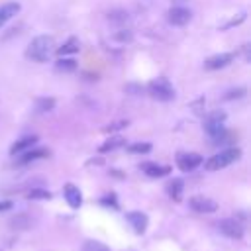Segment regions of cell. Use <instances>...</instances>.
Listing matches in <instances>:
<instances>
[{
  "label": "cell",
  "mask_w": 251,
  "mask_h": 251,
  "mask_svg": "<svg viewBox=\"0 0 251 251\" xmlns=\"http://www.w3.org/2000/svg\"><path fill=\"white\" fill-rule=\"evenodd\" d=\"M55 51H57V55H59V57L73 55V53H76V51H78V39H76V37H69L61 47H55Z\"/></svg>",
  "instance_id": "17"
},
{
  "label": "cell",
  "mask_w": 251,
  "mask_h": 251,
  "mask_svg": "<svg viewBox=\"0 0 251 251\" xmlns=\"http://www.w3.org/2000/svg\"><path fill=\"white\" fill-rule=\"evenodd\" d=\"M8 226L12 229H16V231H24V229H29L33 226V218L27 216V214H16L14 218H10Z\"/></svg>",
  "instance_id": "15"
},
{
  "label": "cell",
  "mask_w": 251,
  "mask_h": 251,
  "mask_svg": "<svg viewBox=\"0 0 251 251\" xmlns=\"http://www.w3.org/2000/svg\"><path fill=\"white\" fill-rule=\"evenodd\" d=\"M245 88L243 86H237V88H229L226 94H224V100H237V98H243L245 96Z\"/></svg>",
  "instance_id": "25"
},
{
  "label": "cell",
  "mask_w": 251,
  "mask_h": 251,
  "mask_svg": "<svg viewBox=\"0 0 251 251\" xmlns=\"http://www.w3.org/2000/svg\"><path fill=\"white\" fill-rule=\"evenodd\" d=\"M182 190H184V182H182V178H173L169 184H167V192H169V196L173 198V200H180L182 198Z\"/></svg>",
  "instance_id": "18"
},
{
  "label": "cell",
  "mask_w": 251,
  "mask_h": 251,
  "mask_svg": "<svg viewBox=\"0 0 251 251\" xmlns=\"http://www.w3.org/2000/svg\"><path fill=\"white\" fill-rule=\"evenodd\" d=\"M100 204H104V206H112V208H118L116 194H106L104 198H100Z\"/></svg>",
  "instance_id": "28"
},
{
  "label": "cell",
  "mask_w": 251,
  "mask_h": 251,
  "mask_svg": "<svg viewBox=\"0 0 251 251\" xmlns=\"http://www.w3.org/2000/svg\"><path fill=\"white\" fill-rule=\"evenodd\" d=\"M18 12H20V4H18V2H6V4H2V6H0V27H2L8 20H12Z\"/></svg>",
  "instance_id": "16"
},
{
  "label": "cell",
  "mask_w": 251,
  "mask_h": 251,
  "mask_svg": "<svg viewBox=\"0 0 251 251\" xmlns=\"http://www.w3.org/2000/svg\"><path fill=\"white\" fill-rule=\"evenodd\" d=\"M114 39L120 41V43H127V41L133 39V33H131L129 29H118V31L114 33Z\"/></svg>",
  "instance_id": "26"
},
{
  "label": "cell",
  "mask_w": 251,
  "mask_h": 251,
  "mask_svg": "<svg viewBox=\"0 0 251 251\" xmlns=\"http://www.w3.org/2000/svg\"><path fill=\"white\" fill-rule=\"evenodd\" d=\"M218 229H220L226 237H231V239H241L243 233H245L243 226H241L235 218H224V220H220Z\"/></svg>",
  "instance_id": "5"
},
{
  "label": "cell",
  "mask_w": 251,
  "mask_h": 251,
  "mask_svg": "<svg viewBox=\"0 0 251 251\" xmlns=\"http://www.w3.org/2000/svg\"><path fill=\"white\" fill-rule=\"evenodd\" d=\"M55 108V98H37L35 100V110L37 112H51Z\"/></svg>",
  "instance_id": "21"
},
{
  "label": "cell",
  "mask_w": 251,
  "mask_h": 251,
  "mask_svg": "<svg viewBox=\"0 0 251 251\" xmlns=\"http://www.w3.org/2000/svg\"><path fill=\"white\" fill-rule=\"evenodd\" d=\"M239 157H241V149H239V147H227V149H224V151L212 155V157L204 163V167H206L208 171H220V169H226L227 165L235 163Z\"/></svg>",
  "instance_id": "3"
},
{
  "label": "cell",
  "mask_w": 251,
  "mask_h": 251,
  "mask_svg": "<svg viewBox=\"0 0 251 251\" xmlns=\"http://www.w3.org/2000/svg\"><path fill=\"white\" fill-rule=\"evenodd\" d=\"M27 198H31V200H49L51 198V192L45 190V188H31L27 192Z\"/></svg>",
  "instance_id": "24"
},
{
  "label": "cell",
  "mask_w": 251,
  "mask_h": 251,
  "mask_svg": "<svg viewBox=\"0 0 251 251\" xmlns=\"http://www.w3.org/2000/svg\"><path fill=\"white\" fill-rule=\"evenodd\" d=\"M124 145H126V139H124L122 135H116V137H110L106 143H102V145L98 147V151H100V153H108V151H114V149L124 147Z\"/></svg>",
  "instance_id": "20"
},
{
  "label": "cell",
  "mask_w": 251,
  "mask_h": 251,
  "mask_svg": "<svg viewBox=\"0 0 251 251\" xmlns=\"http://www.w3.org/2000/svg\"><path fill=\"white\" fill-rule=\"evenodd\" d=\"M53 51H55V39L51 35H37L29 41L25 49V57L35 63H45Z\"/></svg>",
  "instance_id": "2"
},
{
  "label": "cell",
  "mask_w": 251,
  "mask_h": 251,
  "mask_svg": "<svg viewBox=\"0 0 251 251\" xmlns=\"http://www.w3.org/2000/svg\"><path fill=\"white\" fill-rule=\"evenodd\" d=\"M127 12L126 10H112V12H108V20L112 22V24H124V22H127Z\"/></svg>",
  "instance_id": "22"
},
{
  "label": "cell",
  "mask_w": 251,
  "mask_h": 251,
  "mask_svg": "<svg viewBox=\"0 0 251 251\" xmlns=\"http://www.w3.org/2000/svg\"><path fill=\"white\" fill-rule=\"evenodd\" d=\"M126 92H131L133 96H137V94L143 92V88H141L139 84H126Z\"/></svg>",
  "instance_id": "30"
},
{
  "label": "cell",
  "mask_w": 251,
  "mask_h": 251,
  "mask_svg": "<svg viewBox=\"0 0 251 251\" xmlns=\"http://www.w3.org/2000/svg\"><path fill=\"white\" fill-rule=\"evenodd\" d=\"M82 251H110L108 245L100 243V241H94V239H88L82 243Z\"/></svg>",
  "instance_id": "23"
},
{
  "label": "cell",
  "mask_w": 251,
  "mask_h": 251,
  "mask_svg": "<svg viewBox=\"0 0 251 251\" xmlns=\"http://www.w3.org/2000/svg\"><path fill=\"white\" fill-rule=\"evenodd\" d=\"M35 143H37V135H25V137L18 139V141L10 147V155H20V153H24V151L35 147Z\"/></svg>",
  "instance_id": "14"
},
{
  "label": "cell",
  "mask_w": 251,
  "mask_h": 251,
  "mask_svg": "<svg viewBox=\"0 0 251 251\" xmlns=\"http://www.w3.org/2000/svg\"><path fill=\"white\" fill-rule=\"evenodd\" d=\"M224 120H226V114L220 112V110H216V112H212V114L206 118V122H204V129H206V133H208V137L212 139L214 145L227 143L229 137H231V133H229V131L226 129V126H224Z\"/></svg>",
  "instance_id": "1"
},
{
  "label": "cell",
  "mask_w": 251,
  "mask_h": 251,
  "mask_svg": "<svg viewBox=\"0 0 251 251\" xmlns=\"http://www.w3.org/2000/svg\"><path fill=\"white\" fill-rule=\"evenodd\" d=\"M55 69L59 73H73V71H76V61L69 59V57H59L55 61Z\"/></svg>",
  "instance_id": "19"
},
{
  "label": "cell",
  "mask_w": 251,
  "mask_h": 251,
  "mask_svg": "<svg viewBox=\"0 0 251 251\" xmlns=\"http://www.w3.org/2000/svg\"><path fill=\"white\" fill-rule=\"evenodd\" d=\"M129 153H149L151 151V145L149 143H133L127 147Z\"/></svg>",
  "instance_id": "27"
},
{
  "label": "cell",
  "mask_w": 251,
  "mask_h": 251,
  "mask_svg": "<svg viewBox=\"0 0 251 251\" xmlns=\"http://www.w3.org/2000/svg\"><path fill=\"white\" fill-rule=\"evenodd\" d=\"M139 169L147 175V176H151V178H159V176H165V175H169L171 173V169L169 167H165V165H159V163H141L139 165Z\"/></svg>",
  "instance_id": "13"
},
{
  "label": "cell",
  "mask_w": 251,
  "mask_h": 251,
  "mask_svg": "<svg viewBox=\"0 0 251 251\" xmlns=\"http://www.w3.org/2000/svg\"><path fill=\"white\" fill-rule=\"evenodd\" d=\"M188 206H190V210H194L198 214H214L218 210V202L216 200H212L208 196H200V194L192 196L188 200Z\"/></svg>",
  "instance_id": "6"
},
{
  "label": "cell",
  "mask_w": 251,
  "mask_h": 251,
  "mask_svg": "<svg viewBox=\"0 0 251 251\" xmlns=\"http://www.w3.org/2000/svg\"><path fill=\"white\" fill-rule=\"evenodd\" d=\"M122 127H127V122H114V124H110L108 127H104V131H116V129H122Z\"/></svg>",
  "instance_id": "29"
},
{
  "label": "cell",
  "mask_w": 251,
  "mask_h": 251,
  "mask_svg": "<svg viewBox=\"0 0 251 251\" xmlns=\"http://www.w3.org/2000/svg\"><path fill=\"white\" fill-rule=\"evenodd\" d=\"M176 165L182 173H188V171H194L196 167L202 165V155L198 153H180L176 157Z\"/></svg>",
  "instance_id": "8"
},
{
  "label": "cell",
  "mask_w": 251,
  "mask_h": 251,
  "mask_svg": "<svg viewBox=\"0 0 251 251\" xmlns=\"http://www.w3.org/2000/svg\"><path fill=\"white\" fill-rule=\"evenodd\" d=\"M190 18H192V12L188 8H182V6H175L167 12V20L173 25H186L190 22Z\"/></svg>",
  "instance_id": "7"
},
{
  "label": "cell",
  "mask_w": 251,
  "mask_h": 251,
  "mask_svg": "<svg viewBox=\"0 0 251 251\" xmlns=\"http://www.w3.org/2000/svg\"><path fill=\"white\" fill-rule=\"evenodd\" d=\"M63 194H65V200H67V204L73 208V210H76V208H80V204H82V194H80V190H78V186H75V184H65L63 186Z\"/></svg>",
  "instance_id": "11"
},
{
  "label": "cell",
  "mask_w": 251,
  "mask_h": 251,
  "mask_svg": "<svg viewBox=\"0 0 251 251\" xmlns=\"http://www.w3.org/2000/svg\"><path fill=\"white\" fill-rule=\"evenodd\" d=\"M126 218H127V222L131 224V227H133V231H135V233H145L149 220H147V216H145L143 212L133 210V212H127V214H126Z\"/></svg>",
  "instance_id": "12"
},
{
  "label": "cell",
  "mask_w": 251,
  "mask_h": 251,
  "mask_svg": "<svg viewBox=\"0 0 251 251\" xmlns=\"http://www.w3.org/2000/svg\"><path fill=\"white\" fill-rule=\"evenodd\" d=\"M16 157H18V165H29L33 161L49 157V149H45V147H31V149H27V151H24V153H20Z\"/></svg>",
  "instance_id": "9"
},
{
  "label": "cell",
  "mask_w": 251,
  "mask_h": 251,
  "mask_svg": "<svg viewBox=\"0 0 251 251\" xmlns=\"http://www.w3.org/2000/svg\"><path fill=\"white\" fill-rule=\"evenodd\" d=\"M147 92H149L153 98L161 100V102H169V100L175 98V88H173V84H171L167 78H163V76L153 78V80L147 84Z\"/></svg>",
  "instance_id": "4"
},
{
  "label": "cell",
  "mask_w": 251,
  "mask_h": 251,
  "mask_svg": "<svg viewBox=\"0 0 251 251\" xmlns=\"http://www.w3.org/2000/svg\"><path fill=\"white\" fill-rule=\"evenodd\" d=\"M12 208V202L10 200H0V212H6Z\"/></svg>",
  "instance_id": "31"
},
{
  "label": "cell",
  "mask_w": 251,
  "mask_h": 251,
  "mask_svg": "<svg viewBox=\"0 0 251 251\" xmlns=\"http://www.w3.org/2000/svg\"><path fill=\"white\" fill-rule=\"evenodd\" d=\"M233 57H235L233 53H218V55H212V57H208L204 61V69H208V71L224 69V67H227L233 61Z\"/></svg>",
  "instance_id": "10"
}]
</instances>
